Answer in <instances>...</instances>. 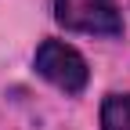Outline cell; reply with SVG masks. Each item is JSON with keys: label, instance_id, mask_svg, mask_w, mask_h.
<instances>
[{"label": "cell", "instance_id": "3957f363", "mask_svg": "<svg viewBox=\"0 0 130 130\" xmlns=\"http://www.w3.org/2000/svg\"><path fill=\"white\" fill-rule=\"evenodd\" d=\"M101 130H130V94H108L101 101Z\"/></svg>", "mask_w": 130, "mask_h": 130}, {"label": "cell", "instance_id": "7a4b0ae2", "mask_svg": "<svg viewBox=\"0 0 130 130\" xmlns=\"http://www.w3.org/2000/svg\"><path fill=\"white\" fill-rule=\"evenodd\" d=\"M54 18L58 25L87 36H119L123 18L116 0H54Z\"/></svg>", "mask_w": 130, "mask_h": 130}, {"label": "cell", "instance_id": "6da1fadb", "mask_svg": "<svg viewBox=\"0 0 130 130\" xmlns=\"http://www.w3.org/2000/svg\"><path fill=\"white\" fill-rule=\"evenodd\" d=\"M32 65H36V72L47 79V83H54L65 94H83L87 79H90L87 58L79 54L72 43H65V40H43L36 47Z\"/></svg>", "mask_w": 130, "mask_h": 130}]
</instances>
